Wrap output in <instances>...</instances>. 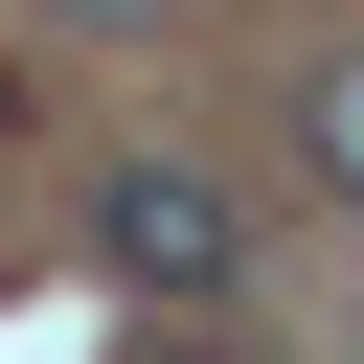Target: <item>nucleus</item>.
I'll return each instance as SVG.
<instances>
[{"label":"nucleus","instance_id":"2","mask_svg":"<svg viewBox=\"0 0 364 364\" xmlns=\"http://www.w3.org/2000/svg\"><path fill=\"white\" fill-rule=\"evenodd\" d=\"M296 136H318V182H341V205H364V46H341V68H318V114H296Z\"/></svg>","mask_w":364,"mask_h":364},{"label":"nucleus","instance_id":"3","mask_svg":"<svg viewBox=\"0 0 364 364\" xmlns=\"http://www.w3.org/2000/svg\"><path fill=\"white\" fill-rule=\"evenodd\" d=\"M136 364H250V341H205V318H136Z\"/></svg>","mask_w":364,"mask_h":364},{"label":"nucleus","instance_id":"1","mask_svg":"<svg viewBox=\"0 0 364 364\" xmlns=\"http://www.w3.org/2000/svg\"><path fill=\"white\" fill-rule=\"evenodd\" d=\"M91 250H114L136 296H182V318H205L250 228H228V182H205V159H114V182H91Z\"/></svg>","mask_w":364,"mask_h":364},{"label":"nucleus","instance_id":"4","mask_svg":"<svg viewBox=\"0 0 364 364\" xmlns=\"http://www.w3.org/2000/svg\"><path fill=\"white\" fill-rule=\"evenodd\" d=\"M68 23H136V0H68Z\"/></svg>","mask_w":364,"mask_h":364}]
</instances>
